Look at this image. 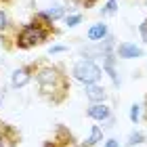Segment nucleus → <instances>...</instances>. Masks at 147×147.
Masks as SVG:
<instances>
[{
	"label": "nucleus",
	"mask_w": 147,
	"mask_h": 147,
	"mask_svg": "<svg viewBox=\"0 0 147 147\" xmlns=\"http://www.w3.org/2000/svg\"><path fill=\"white\" fill-rule=\"evenodd\" d=\"M36 84L40 88V95L44 99H49L51 103H63L69 95V80L67 76L63 74L61 67L57 65H51V63H44V61H38L36 63Z\"/></svg>",
	"instance_id": "nucleus-1"
},
{
	"label": "nucleus",
	"mask_w": 147,
	"mask_h": 147,
	"mask_svg": "<svg viewBox=\"0 0 147 147\" xmlns=\"http://www.w3.org/2000/svg\"><path fill=\"white\" fill-rule=\"evenodd\" d=\"M57 34V28H55V21L46 15L44 11H38L36 17L32 19L30 23H23L21 28L17 30L15 34V49L19 51H28V49H34V46L44 44L51 36Z\"/></svg>",
	"instance_id": "nucleus-2"
},
{
	"label": "nucleus",
	"mask_w": 147,
	"mask_h": 147,
	"mask_svg": "<svg viewBox=\"0 0 147 147\" xmlns=\"http://www.w3.org/2000/svg\"><path fill=\"white\" fill-rule=\"evenodd\" d=\"M103 76V69L92 61V59H80V61L74 63L71 67V78L86 84H99V80Z\"/></svg>",
	"instance_id": "nucleus-3"
},
{
	"label": "nucleus",
	"mask_w": 147,
	"mask_h": 147,
	"mask_svg": "<svg viewBox=\"0 0 147 147\" xmlns=\"http://www.w3.org/2000/svg\"><path fill=\"white\" fill-rule=\"evenodd\" d=\"M34 74H36V63H32V65H21V67H17L15 71L11 74V86H13L15 90L23 88V86L28 84L32 78H34Z\"/></svg>",
	"instance_id": "nucleus-4"
},
{
	"label": "nucleus",
	"mask_w": 147,
	"mask_h": 147,
	"mask_svg": "<svg viewBox=\"0 0 147 147\" xmlns=\"http://www.w3.org/2000/svg\"><path fill=\"white\" fill-rule=\"evenodd\" d=\"M17 143H19V132L11 124L0 120V147H17Z\"/></svg>",
	"instance_id": "nucleus-5"
},
{
	"label": "nucleus",
	"mask_w": 147,
	"mask_h": 147,
	"mask_svg": "<svg viewBox=\"0 0 147 147\" xmlns=\"http://www.w3.org/2000/svg\"><path fill=\"white\" fill-rule=\"evenodd\" d=\"M86 116L90 120H97V122H105V120L111 118V109L105 103H90L86 107Z\"/></svg>",
	"instance_id": "nucleus-6"
},
{
	"label": "nucleus",
	"mask_w": 147,
	"mask_h": 147,
	"mask_svg": "<svg viewBox=\"0 0 147 147\" xmlns=\"http://www.w3.org/2000/svg\"><path fill=\"white\" fill-rule=\"evenodd\" d=\"M116 53L120 59H139L143 57V49L141 46H137L135 42H122L116 46Z\"/></svg>",
	"instance_id": "nucleus-7"
},
{
	"label": "nucleus",
	"mask_w": 147,
	"mask_h": 147,
	"mask_svg": "<svg viewBox=\"0 0 147 147\" xmlns=\"http://www.w3.org/2000/svg\"><path fill=\"white\" fill-rule=\"evenodd\" d=\"M84 95L90 103H105L107 99V90L103 88L101 84H86L84 86Z\"/></svg>",
	"instance_id": "nucleus-8"
},
{
	"label": "nucleus",
	"mask_w": 147,
	"mask_h": 147,
	"mask_svg": "<svg viewBox=\"0 0 147 147\" xmlns=\"http://www.w3.org/2000/svg\"><path fill=\"white\" fill-rule=\"evenodd\" d=\"M107 36H109V28H107V23H103V21L90 25V28H88V34H86V38H88L90 42H103Z\"/></svg>",
	"instance_id": "nucleus-9"
},
{
	"label": "nucleus",
	"mask_w": 147,
	"mask_h": 147,
	"mask_svg": "<svg viewBox=\"0 0 147 147\" xmlns=\"http://www.w3.org/2000/svg\"><path fill=\"white\" fill-rule=\"evenodd\" d=\"M57 130L63 135V139L55 137V141L59 143V147H86L84 143H82V145H78V143H76V139L71 137V132H69L67 128H65V126H61V124H59V126H57Z\"/></svg>",
	"instance_id": "nucleus-10"
},
{
	"label": "nucleus",
	"mask_w": 147,
	"mask_h": 147,
	"mask_svg": "<svg viewBox=\"0 0 147 147\" xmlns=\"http://www.w3.org/2000/svg\"><path fill=\"white\" fill-rule=\"evenodd\" d=\"M113 63H116V59H113L111 53L103 57V69L109 74V78H111L113 86H120V78H118V71H116V65H113Z\"/></svg>",
	"instance_id": "nucleus-11"
},
{
	"label": "nucleus",
	"mask_w": 147,
	"mask_h": 147,
	"mask_svg": "<svg viewBox=\"0 0 147 147\" xmlns=\"http://www.w3.org/2000/svg\"><path fill=\"white\" fill-rule=\"evenodd\" d=\"M103 141V130H101V126H92V128H90V135H88V139H86V141H84V145L86 147H95L97 143H101Z\"/></svg>",
	"instance_id": "nucleus-12"
},
{
	"label": "nucleus",
	"mask_w": 147,
	"mask_h": 147,
	"mask_svg": "<svg viewBox=\"0 0 147 147\" xmlns=\"http://www.w3.org/2000/svg\"><path fill=\"white\" fill-rule=\"evenodd\" d=\"M11 28H13V25H11V19H9V13L0 6V36L6 38V34H9Z\"/></svg>",
	"instance_id": "nucleus-13"
},
{
	"label": "nucleus",
	"mask_w": 147,
	"mask_h": 147,
	"mask_svg": "<svg viewBox=\"0 0 147 147\" xmlns=\"http://www.w3.org/2000/svg\"><path fill=\"white\" fill-rule=\"evenodd\" d=\"M141 143H145V132H141V130H135V132H130V135H128L126 147H137V145H141Z\"/></svg>",
	"instance_id": "nucleus-14"
},
{
	"label": "nucleus",
	"mask_w": 147,
	"mask_h": 147,
	"mask_svg": "<svg viewBox=\"0 0 147 147\" xmlns=\"http://www.w3.org/2000/svg\"><path fill=\"white\" fill-rule=\"evenodd\" d=\"M44 13L53 19V21H59V19H63V17H65V9H63V6H59V4L51 6V9H46Z\"/></svg>",
	"instance_id": "nucleus-15"
},
{
	"label": "nucleus",
	"mask_w": 147,
	"mask_h": 147,
	"mask_svg": "<svg viewBox=\"0 0 147 147\" xmlns=\"http://www.w3.org/2000/svg\"><path fill=\"white\" fill-rule=\"evenodd\" d=\"M63 21H65L67 28H76V25L82 23V15H80V13H71V15H65L63 17Z\"/></svg>",
	"instance_id": "nucleus-16"
},
{
	"label": "nucleus",
	"mask_w": 147,
	"mask_h": 147,
	"mask_svg": "<svg viewBox=\"0 0 147 147\" xmlns=\"http://www.w3.org/2000/svg\"><path fill=\"white\" fill-rule=\"evenodd\" d=\"M116 11H118V0H107L105 6L101 9V15L103 17H109V15H116Z\"/></svg>",
	"instance_id": "nucleus-17"
},
{
	"label": "nucleus",
	"mask_w": 147,
	"mask_h": 147,
	"mask_svg": "<svg viewBox=\"0 0 147 147\" xmlns=\"http://www.w3.org/2000/svg\"><path fill=\"white\" fill-rule=\"evenodd\" d=\"M141 105H139V103H135V105H132V107H130V122L132 124H137L139 122V120H141Z\"/></svg>",
	"instance_id": "nucleus-18"
},
{
	"label": "nucleus",
	"mask_w": 147,
	"mask_h": 147,
	"mask_svg": "<svg viewBox=\"0 0 147 147\" xmlns=\"http://www.w3.org/2000/svg\"><path fill=\"white\" fill-rule=\"evenodd\" d=\"M61 53H67V46H63V44H55V46H51L49 49V55H61Z\"/></svg>",
	"instance_id": "nucleus-19"
},
{
	"label": "nucleus",
	"mask_w": 147,
	"mask_h": 147,
	"mask_svg": "<svg viewBox=\"0 0 147 147\" xmlns=\"http://www.w3.org/2000/svg\"><path fill=\"white\" fill-rule=\"evenodd\" d=\"M74 2H78V4H82V6H86V9H90V6L95 4L97 0H74Z\"/></svg>",
	"instance_id": "nucleus-20"
},
{
	"label": "nucleus",
	"mask_w": 147,
	"mask_h": 147,
	"mask_svg": "<svg viewBox=\"0 0 147 147\" xmlns=\"http://www.w3.org/2000/svg\"><path fill=\"white\" fill-rule=\"evenodd\" d=\"M103 147H120V141H116V139H107V141L103 143Z\"/></svg>",
	"instance_id": "nucleus-21"
},
{
	"label": "nucleus",
	"mask_w": 147,
	"mask_h": 147,
	"mask_svg": "<svg viewBox=\"0 0 147 147\" xmlns=\"http://www.w3.org/2000/svg\"><path fill=\"white\" fill-rule=\"evenodd\" d=\"M4 99H6V88L2 86V88H0V107H2V103H4Z\"/></svg>",
	"instance_id": "nucleus-22"
},
{
	"label": "nucleus",
	"mask_w": 147,
	"mask_h": 147,
	"mask_svg": "<svg viewBox=\"0 0 147 147\" xmlns=\"http://www.w3.org/2000/svg\"><path fill=\"white\" fill-rule=\"evenodd\" d=\"M145 120H147V101H145Z\"/></svg>",
	"instance_id": "nucleus-23"
},
{
	"label": "nucleus",
	"mask_w": 147,
	"mask_h": 147,
	"mask_svg": "<svg viewBox=\"0 0 147 147\" xmlns=\"http://www.w3.org/2000/svg\"><path fill=\"white\" fill-rule=\"evenodd\" d=\"M0 2H11V0H0Z\"/></svg>",
	"instance_id": "nucleus-24"
},
{
	"label": "nucleus",
	"mask_w": 147,
	"mask_h": 147,
	"mask_svg": "<svg viewBox=\"0 0 147 147\" xmlns=\"http://www.w3.org/2000/svg\"><path fill=\"white\" fill-rule=\"evenodd\" d=\"M145 4H147V0H145Z\"/></svg>",
	"instance_id": "nucleus-25"
}]
</instances>
